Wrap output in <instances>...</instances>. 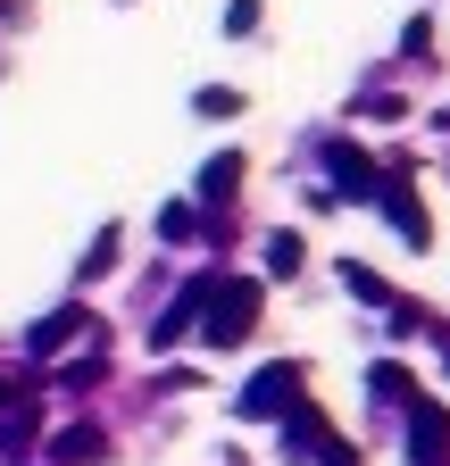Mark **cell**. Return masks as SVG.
I'll return each mask as SVG.
<instances>
[{
  "label": "cell",
  "instance_id": "obj_1",
  "mask_svg": "<svg viewBox=\"0 0 450 466\" xmlns=\"http://www.w3.org/2000/svg\"><path fill=\"white\" fill-rule=\"evenodd\" d=\"M259 300H267V283H251V275H234L225 283L217 275V291H209V350H234V341H251V325H259Z\"/></svg>",
  "mask_w": 450,
  "mask_h": 466
},
{
  "label": "cell",
  "instance_id": "obj_2",
  "mask_svg": "<svg viewBox=\"0 0 450 466\" xmlns=\"http://www.w3.org/2000/svg\"><path fill=\"white\" fill-rule=\"evenodd\" d=\"M301 375H309V367H292V359H284V367H267L259 383H242L234 408H242V417H284V408L301 400Z\"/></svg>",
  "mask_w": 450,
  "mask_h": 466
},
{
  "label": "cell",
  "instance_id": "obj_3",
  "mask_svg": "<svg viewBox=\"0 0 450 466\" xmlns=\"http://www.w3.org/2000/svg\"><path fill=\"white\" fill-rule=\"evenodd\" d=\"M325 175H333V192H351V200H375V184H384V167L359 142H325Z\"/></svg>",
  "mask_w": 450,
  "mask_h": 466
},
{
  "label": "cell",
  "instance_id": "obj_4",
  "mask_svg": "<svg viewBox=\"0 0 450 466\" xmlns=\"http://www.w3.org/2000/svg\"><path fill=\"white\" fill-rule=\"evenodd\" d=\"M442 450H450V417L434 400H409V466H442Z\"/></svg>",
  "mask_w": 450,
  "mask_h": 466
},
{
  "label": "cell",
  "instance_id": "obj_5",
  "mask_svg": "<svg viewBox=\"0 0 450 466\" xmlns=\"http://www.w3.org/2000/svg\"><path fill=\"white\" fill-rule=\"evenodd\" d=\"M375 200H384L392 233H401L409 250H425V208H417V192H409V184H375Z\"/></svg>",
  "mask_w": 450,
  "mask_h": 466
},
{
  "label": "cell",
  "instance_id": "obj_6",
  "mask_svg": "<svg viewBox=\"0 0 450 466\" xmlns=\"http://www.w3.org/2000/svg\"><path fill=\"white\" fill-rule=\"evenodd\" d=\"M234 192H242V150H217V158L200 167V200H209V208H225Z\"/></svg>",
  "mask_w": 450,
  "mask_h": 466
},
{
  "label": "cell",
  "instance_id": "obj_7",
  "mask_svg": "<svg viewBox=\"0 0 450 466\" xmlns=\"http://www.w3.org/2000/svg\"><path fill=\"white\" fill-rule=\"evenodd\" d=\"M50 458H59V466H92V458H108V441L92 425H59V433H50Z\"/></svg>",
  "mask_w": 450,
  "mask_h": 466
},
{
  "label": "cell",
  "instance_id": "obj_8",
  "mask_svg": "<svg viewBox=\"0 0 450 466\" xmlns=\"http://www.w3.org/2000/svg\"><path fill=\"white\" fill-rule=\"evenodd\" d=\"M76 325H84V309H59V317H42V325L26 333V350H34V359H50L59 341H76Z\"/></svg>",
  "mask_w": 450,
  "mask_h": 466
},
{
  "label": "cell",
  "instance_id": "obj_9",
  "mask_svg": "<svg viewBox=\"0 0 450 466\" xmlns=\"http://www.w3.org/2000/svg\"><path fill=\"white\" fill-rule=\"evenodd\" d=\"M301 258H309V250H301V233H267V275H275V283H292Z\"/></svg>",
  "mask_w": 450,
  "mask_h": 466
},
{
  "label": "cell",
  "instance_id": "obj_10",
  "mask_svg": "<svg viewBox=\"0 0 450 466\" xmlns=\"http://www.w3.org/2000/svg\"><path fill=\"white\" fill-rule=\"evenodd\" d=\"M367 375H375V400H417V383H409V367H401V359H375Z\"/></svg>",
  "mask_w": 450,
  "mask_h": 466
},
{
  "label": "cell",
  "instance_id": "obj_11",
  "mask_svg": "<svg viewBox=\"0 0 450 466\" xmlns=\"http://www.w3.org/2000/svg\"><path fill=\"white\" fill-rule=\"evenodd\" d=\"M108 267H118V225H108V233H100V242L84 250V267H76V283H100Z\"/></svg>",
  "mask_w": 450,
  "mask_h": 466
},
{
  "label": "cell",
  "instance_id": "obj_12",
  "mask_svg": "<svg viewBox=\"0 0 450 466\" xmlns=\"http://www.w3.org/2000/svg\"><path fill=\"white\" fill-rule=\"evenodd\" d=\"M192 108H200V116H242V92H234V84H200Z\"/></svg>",
  "mask_w": 450,
  "mask_h": 466
},
{
  "label": "cell",
  "instance_id": "obj_13",
  "mask_svg": "<svg viewBox=\"0 0 450 466\" xmlns=\"http://www.w3.org/2000/svg\"><path fill=\"white\" fill-rule=\"evenodd\" d=\"M192 225H200V217H192L184 200H176V208H159V233H167V242H192Z\"/></svg>",
  "mask_w": 450,
  "mask_h": 466
},
{
  "label": "cell",
  "instance_id": "obj_14",
  "mask_svg": "<svg viewBox=\"0 0 450 466\" xmlns=\"http://www.w3.org/2000/svg\"><path fill=\"white\" fill-rule=\"evenodd\" d=\"M359 116H375V126H392V116H409V100H392V92H367Z\"/></svg>",
  "mask_w": 450,
  "mask_h": 466
},
{
  "label": "cell",
  "instance_id": "obj_15",
  "mask_svg": "<svg viewBox=\"0 0 450 466\" xmlns=\"http://www.w3.org/2000/svg\"><path fill=\"white\" fill-rule=\"evenodd\" d=\"M343 283L359 291V300H392V291H384V275H375V267H343Z\"/></svg>",
  "mask_w": 450,
  "mask_h": 466
},
{
  "label": "cell",
  "instance_id": "obj_16",
  "mask_svg": "<svg viewBox=\"0 0 450 466\" xmlns=\"http://www.w3.org/2000/svg\"><path fill=\"white\" fill-rule=\"evenodd\" d=\"M225 34H259V0H234V9H225Z\"/></svg>",
  "mask_w": 450,
  "mask_h": 466
},
{
  "label": "cell",
  "instance_id": "obj_17",
  "mask_svg": "<svg viewBox=\"0 0 450 466\" xmlns=\"http://www.w3.org/2000/svg\"><path fill=\"white\" fill-rule=\"evenodd\" d=\"M325 466H359V450L351 441H325Z\"/></svg>",
  "mask_w": 450,
  "mask_h": 466
},
{
  "label": "cell",
  "instance_id": "obj_18",
  "mask_svg": "<svg viewBox=\"0 0 450 466\" xmlns=\"http://www.w3.org/2000/svg\"><path fill=\"white\" fill-rule=\"evenodd\" d=\"M0 400H17V391H9V375H0Z\"/></svg>",
  "mask_w": 450,
  "mask_h": 466
},
{
  "label": "cell",
  "instance_id": "obj_19",
  "mask_svg": "<svg viewBox=\"0 0 450 466\" xmlns=\"http://www.w3.org/2000/svg\"><path fill=\"white\" fill-rule=\"evenodd\" d=\"M442 134H450V108H442Z\"/></svg>",
  "mask_w": 450,
  "mask_h": 466
},
{
  "label": "cell",
  "instance_id": "obj_20",
  "mask_svg": "<svg viewBox=\"0 0 450 466\" xmlns=\"http://www.w3.org/2000/svg\"><path fill=\"white\" fill-rule=\"evenodd\" d=\"M442 359H450V333H442Z\"/></svg>",
  "mask_w": 450,
  "mask_h": 466
}]
</instances>
